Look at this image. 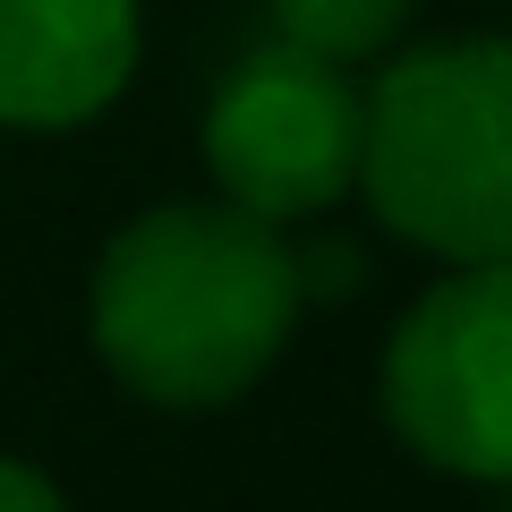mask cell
Here are the masks:
<instances>
[{"label":"cell","instance_id":"cell-1","mask_svg":"<svg viewBox=\"0 0 512 512\" xmlns=\"http://www.w3.org/2000/svg\"><path fill=\"white\" fill-rule=\"evenodd\" d=\"M308 265L239 205H154L94 265V350L163 410H222L282 359Z\"/></svg>","mask_w":512,"mask_h":512},{"label":"cell","instance_id":"cell-2","mask_svg":"<svg viewBox=\"0 0 512 512\" xmlns=\"http://www.w3.org/2000/svg\"><path fill=\"white\" fill-rule=\"evenodd\" d=\"M359 188L410 248L512 265V35L419 43L367 86Z\"/></svg>","mask_w":512,"mask_h":512},{"label":"cell","instance_id":"cell-3","mask_svg":"<svg viewBox=\"0 0 512 512\" xmlns=\"http://www.w3.org/2000/svg\"><path fill=\"white\" fill-rule=\"evenodd\" d=\"M376 393L427 470L512 487V265H453L393 325Z\"/></svg>","mask_w":512,"mask_h":512},{"label":"cell","instance_id":"cell-4","mask_svg":"<svg viewBox=\"0 0 512 512\" xmlns=\"http://www.w3.org/2000/svg\"><path fill=\"white\" fill-rule=\"evenodd\" d=\"M359 137H367V94L350 69L308 60L291 43H265L222 77L205 111V163H214L222 205L256 222H308L359 188Z\"/></svg>","mask_w":512,"mask_h":512},{"label":"cell","instance_id":"cell-5","mask_svg":"<svg viewBox=\"0 0 512 512\" xmlns=\"http://www.w3.org/2000/svg\"><path fill=\"white\" fill-rule=\"evenodd\" d=\"M137 69V0H0V128H77Z\"/></svg>","mask_w":512,"mask_h":512},{"label":"cell","instance_id":"cell-6","mask_svg":"<svg viewBox=\"0 0 512 512\" xmlns=\"http://www.w3.org/2000/svg\"><path fill=\"white\" fill-rule=\"evenodd\" d=\"M410 9H419V0H274V26H282L291 52L350 69V60L393 52L402 26H410Z\"/></svg>","mask_w":512,"mask_h":512},{"label":"cell","instance_id":"cell-7","mask_svg":"<svg viewBox=\"0 0 512 512\" xmlns=\"http://www.w3.org/2000/svg\"><path fill=\"white\" fill-rule=\"evenodd\" d=\"M0 512H69V504H60V487L43 470H26V461L0 453Z\"/></svg>","mask_w":512,"mask_h":512}]
</instances>
